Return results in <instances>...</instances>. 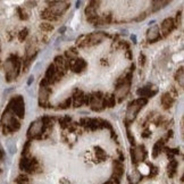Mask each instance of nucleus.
Wrapping results in <instances>:
<instances>
[{"label": "nucleus", "mask_w": 184, "mask_h": 184, "mask_svg": "<svg viewBox=\"0 0 184 184\" xmlns=\"http://www.w3.org/2000/svg\"><path fill=\"white\" fill-rule=\"evenodd\" d=\"M173 28H174V20H173L172 18H167V20H165L164 22H163V24H161V31L164 33V35H167Z\"/></svg>", "instance_id": "5"}, {"label": "nucleus", "mask_w": 184, "mask_h": 184, "mask_svg": "<svg viewBox=\"0 0 184 184\" xmlns=\"http://www.w3.org/2000/svg\"><path fill=\"white\" fill-rule=\"evenodd\" d=\"M176 80H177V82H178L181 88H183L184 86V71H183V68H181L180 72L177 73V75H176Z\"/></svg>", "instance_id": "12"}, {"label": "nucleus", "mask_w": 184, "mask_h": 184, "mask_svg": "<svg viewBox=\"0 0 184 184\" xmlns=\"http://www.w3.org/2000/svg\"><path fill=\"white\" fill-rule=\"evenodd\" d=\"M40 99L42 101H44L46 99H47V90H46L43 86H42L41 90H40Z\"/></svg>", "instance_id": "14"}, {"label": "nucleus", "mask_w": 184, "mask_h": 184, "mask_svg": "<svg viewBox=\"0 0 184 184\" xmlns=\"http://www.w3.org/2000/svg\"><path fill=\"white\" fill-rule=\"evenodd\" d=\"M128 90H130V83H123L120 86H118L116 90V96L118 98H124L127 94Z\"/></svg>", "instance_id": "6"}, {"label": "nucleus", "mask_w": 184, "mask_h": 184, "mask_svg": "<svg viewBox=\"0 0 184 184\" xmlns=\"http://www.w3.org/2000/svg\"><path fill=\"white\" fill-rule=\"evenodd\" d=\"M17 69H18V63L16 60H6V63H5V72H6L8 81L13 80L17 75Z\"/></svg>", "instance_id": "3"}, {"label": "nucleus", "mask_w": 184, "mask_h": 184, "mask_svg": "<svg viewBox=\"0 0 184 184\" xmlns=\"http://www.w3.org/2000/svg\"><path fill=\"white\" fill-rule=\"evenodd\" d=\"M67 7L68 6L66 2H57V6H52V10L55 12V14H60V13L64 12Z\"/></svg>", "instance_id": "10"}, {"label": "nucleus", "mask_w": 184, "mask_h": 184, "mask_svg": "<svg viewBox=\"0 0 184 184\" xmlns=\"http://www.w3.org/2000/svg\"><path fill=\"white\" fill-rule=\"evenodd\" d=\"M172 104H173V99L171 98V96H169L168 93L164 94V97H163V105L165 106V108L171 107V105Z\"/></svg>", "instance_id": "11"}, {"label": "nucleus", "mask_w": 184, "mask_h": 184, "mask_svg": "<svg viewBox=\"0 0 184 184\" xmlns=\"http://www.w3.org/2000/svg\"><path fill=\"white\" fill-rule=\"evenodd\" d=\"M147 38H148L149 41H155L159 38V30H158V26H152L150 30L147 33Z\"/></svg>", "instance_id": "7"}, {"label": "nucleus", "mask_w": 184, "mask_h": 184, "mask_svg": "<svg viewBox=\"0 0 184 184\" xmlns=\"http://www.w3.org/2000/svg\"><path fill=\"white\" fill-rule=\"evenodd\" d=\"M33 81V75H31L30 77H28V85H31V83H32Z\"/></svg>", "instance_id": "16"}, {"label": "nucleus", "mask_w": 184, "mask_h": 184, "mask_svg": "<svg viewBox=\"0 0 184 184\" xmlns=\"http://www.w3.org/2000/svg\"><path fill=\"white\" fill-rule=\"evenodd\" d=\"M41 130H42V120H35V122H33L32 124H31V126L28 127V136L38 135V134L41 132Z\"/></svg>", "instance_id": "4"}, {"label": "nucleus", "mask_w": 184, "mask_h": 184, "mask_svg": "<svg viewBox=\"0 0 184 184\" xmlns=\"http://www.w3.org/2000/svg\"><path fill=\"white\" fill-rule=\"evenodd\" d=\"M143 158H144V148L142 145H139L134 150V160L135 161H142Z\"/></svg>", "instance_id": "9"}, {"label": "nucleus", "mask_w": 184, "mask_h": 184, "mask_svg": "<svg viewBox=\"0 0 184 184\" xmlns=\"http://www.w3.org/2000/svg\"><path fill=\"white\" fill-rule=\"evenodd\" d=\"M145 102H147L145 99H138V100L131 102L127 108V112H126V117L128 120H133L136 116V114L139 112V110L143 107V105H145Z\"/></svg>", "instance_id": "2"}, {"label": "nucleus", "mask_w": 184, "mask_h": 184, "mask_svg": "<svg viewBox=\"0 0 184 184\" xmlns=\"http://www.w3.org/2000/svg\"><path fill=\"white\" fill-rule=\"evenodd\" d=\"M41 28H44V30H52V26H51V25L43 24V25H41Z\"/></svg>", "instance_id": "15"}, {"label": "nucleus", "mask_w": 184, "mask_h": 184, "mask_svg": "<svg viewBox=\"0 0 184 184\" xmlns=\"http://www.w3.org/2000/svg\"><path fill=\"white\" fill-rule=\"evenodd\" d=\"M104 39V34L101 32L99 33H93L91 35H89V46H92V44H96L97 42H99Z\"/></svg>", "instance_id": "8"}, {"label": "nucleus", "mask_w": 184, "mask_h": 184, "mask_svg": "<svg viewBox=\"0 0 184 184\" xmlns=\"http://www.w3.org/2000/svg\"><path fill=\"white\" fill-rule=\"evenodd\" d=\"M122 172H123V166L120 163H115V174L120 176L122 175Z\"/></svg>", "instance_id": "13"}, {"label": "nucleus", "mask_w": 184, "mask_h": 184, "mask_svg": "<svg viewBox=\"0 0 184 184\" xmlns=\"http://www.w3.org/2000/svg\"><path fill=\"white\" fill-rule=\"evenodd\" d=\"M9 110L10 112H14L16 114L17 116L20 117V118H23L24 117V102L22 100V98L20 96L16 97V98H13L12 101L9 102Z\"/></svg>", "instance_id": "1"}]
</instances>
